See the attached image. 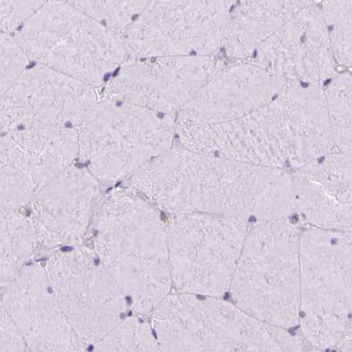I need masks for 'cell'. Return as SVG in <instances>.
Returning a JSON list of instances; mask_svg holds the SVG:
<instances>
[{"label":"cell","instance_id":"1","mask_svg":"<svg viewBox=\"0 0 352 352\" xmlns=\"http://www.w3.org/2000/svg\"><path fill=\"white\" fill-rule=\"evenodd\" d=\"M190 151L261 166L294 170L336 151L325 89L288 82L267 104L229 122L176 126Z\"/></svg>","mask_w":352,"mask_h":352},{"label":"cell","instance_id":"2","mask_svg":"<svg viewBox=\"0 0 352 352\" xmlns=\"http://www.w3.org/2000/svg\"><path fill=\"white\" fill-rule=\"evenodd\" d=\"M162 164L206 213L241 218L251 226L291 219L297 213L291 170L188 148L173 153Z\"/></svg>","mask_w":352,"mask_h":352},{"label":"cell","instance_id":"3","mask_svg":"<svg viewBox=\"0 0 352 352\" xmlns=\"http://www.w3.org/2000/svg\"><path fill=\"white\" fill-rule=\"evenodd\" d=\"M230 294L252 317L289 330L300 325V230L289 219L252 224Z\"/></svg>","mask_w":352,"mask_h":352},{"label":"cell","instance_id":"4","mask_svg":"<svg viewBox=\"0 0 352 352\" xmlns=\"http://www.w3.org/2000/svg\"><path fill=\"white\" fill-rule=\"evenodd\" d=\"M31 60L100 89L129 58L121 33L51 0L15 33Z\"/></svg>","mask_w":352,"mask_h":352},{"label":"cell","instance_id":"5","mask_svg":"<svg viewBox=\"0 0 352 352\" xmlns=\"http://www.w3.org/2000/svg\"><path fill=\"white\" fill-rule=\"evenodd\" d=\"M352 317V232L307 227L300 232L302 339L336 349Z\"/></svg>","mask_w":352,"mask_h":352},{"label":"cell","instance_id":"6","mask_svg":"<svg viewBox=\"0 0 352 352\" xmlns=\"http://www.w3.org/2000/svg\"><path fill=\"white\" fill-rule=\"evenodd\" d=\"M236 0H152L121 33L129 57L213 56Z\"/></svg>","mask_w":352,"mask_h":352},{"label":"cell","instance_id":"7","mask_svg":"<svg viewBox=\"0 0 352 352\" xmlns=\"http://www.w3.org/2000/svg\"><path fill=\"white\" fill-rule=\"evenodd\" d=\"M223 63L214 55L129 57L99 89L100 98L176 117Z\"/></svg>","mask_w":352,"mask_h":352},{"label":"cell","instance_id":"8","mask_svg":"<svg viewBox=\"0 0 352 352\" xmlns=\"http://www.w3.org/2000/svg\"><path fill=\"white\" fill-rule=\"evenodd\" d=\"M175 118L111 99L100 98L77 127L86 166L129 164L166 151L176 141Z\"/></svg>","mask_w":352,"mask_h":352},{"label":"cell","instance_id":"9","mask_svg":"<svg viewBox=\"0 0 352 352\" xmlns=\"http://www.w3.org/2000/svg\"><path fill=\"white\" fill-rule=\"evenodd\" d=\"M99 99V89L36 64L1 95L0 129H77Z\"/></svg>","mask_w":352,"mask_h":352},{"label":"cell","instance_id":"10","mask_svg":"<svg viewBox=\"0 0 352 352\" xmlns=\"http://www.w3.org/2000/svg\"><path fill=\"white\" fill-rule=\"evenodd\" d=\"M250 60L286 82L316 85L332 79L339 67L314 1L261 43Z\"/></svg>","mask_w":352,"mask_h":352},{"label":"cell","instance_id":"11","mask_svg":"<svg viewBox=\"0 0 352 352\" xmlns=\"http://www.w3.org/2000/svg\"><path fill=\"white\" fill-rule=\"evenodd\" d=\"M251 60L223 63L175 118L176 126H207L245 116L275 98L286 86Z\"/></svg>","mask_w":352,"mask_h":352},{"label":"cell","instance_id":"12","mask_svg":"<svg viewBox=\"0 0 352 352\" xmlns=\"http://www.w3.org/2000/svg\"><path fill=\"white\" fill-rule=\"evenodd\" d=\"M291 171L296 210L305 222L352 232V157L334 151Z\"/></svg>","mask_w":352,"mask_h":352},{"label":"cell","instance_id":"13","mask_svg":"<svg viewBox=\"0 0 352 352\" xmlns=\"http://www.w3.org/2000/svg\"><path fill=\"white\" fill-rule=\"evenodd\" d=\"M251 224L241 218L208 214L191 229L189 261L199 295L220 297L230 292Z\"/></svg>","mask_w":352,"mask_h":352},{"label":"cell","instance_id":"14","mask_svg":"<svg viewBox=\"0 0 352 352\" xmlns=\"http://www.w3.org/2000/svg\"><path fill=\"white\" fill-rule=\"evenodd\" d=\"M314 0H236L223 49L230 61L250 60L258 46Z\"/></svg>","mask_w":352,"mask_h":352},{"label":"cell","instance_id":"15","mask_svg":"<svg viewBox=\"0 0 352 352\" xmlns=\"http://www.w3.org/2000/svg\"><path fill=\"white\" fill-rule=\"evenodd\" d=\"M324 89L336 151L352 157V74H336Z\"/></svg>","mask_w":352,"mask_h":352},{"label":"cell","instance_id":"16","mask_svg":"<svg viewBox=\"0 0 352 352\" xmlns=\"http://www.w3.org/2000/svg\"><path fill=\"white\" fill-rule=\"evenodd\" d=\"M324 23L339 67H352V0H322Z\"/></svg>","mask_w":352,"mask_h":352},{"label":"cell","instance_id":"17","mask_svg":"<svg viewBox=\"0 0 352 352\" xmlns=\"http://www.w3.org/2000/svg\"><path fill=\"white\" fill-rule=\"evenodd\" d=\"M110 29L122 33L152 0H64Z\"/></svg>","mask_w":352,"mask_h":352},{"label":"cell","instance_id":"18","mask_svg":"<svg viewBox=\"0 0 352 352\" xmlns=\"http://www.w3.org/2000/svg\"><path fill=\"white\" fill-rule=\"evenodd\" d=\"M29 55L12 33L0 36V89L1 95L29 68Z\"/></svg>","mask_w":352,"mask_h":352},{"label":"cell","instance_id":"19","mask_svg":"<svg viewBox=\"0 0 352 352\" xmlns=\"http://www.w3.org/2000/svg\"><path fill=\"white\" fill-rule=\"evenodd\" d=\"M51 0H0L3 32L14 33Z\"/></svg>","mask_w":352,"mask_h":352},{"label":"cell","instance_id":"20","mask_svg":"<svg viewBox=\"0 0 352 352\" xmlns=\"http://www.w3.org/2000/svg\"><path fill=\"white\" fill-rule=\"evenodd\" d=\"M336 350L340 351H352V317L347 327L344 336L336 346Z\"/></svg>","mask_w":352,"mask_h":352},{"label":"cell","instance_id":"21","mask_svg":"<svg viewBox=\"0 0 352 352\" xmlns=\"http://www.w3.org/2000/svg\"><path fill=\"white\" fill-rule=\"evenodd\" d=\"M61 250L62 252H70L72 250H73V248H69V247H65L63 248H61Z\"/></svg>","mask_w":352,"mask_h":352},{"label":"cell","instance_id":"22","mask_svg":"<svg viewBox=\"0 0 352 352\" xmlns=\"http://www.w3.org/2000/svg\"><path fill=\"white\" fill-rule=\"evenodd\" d=\"M126 300L127 301V303H129V305L132 304V298H131V297H129H129L126 298Z\"/></svg>","mask_w":352,"mask_h":352},{"label":"cell","instance_id":"23","mask_svg":"<svg viewBox=\"0 0 352 352\" xmlns=\"http://www.w3.org/2000/svg\"><path fill=\"white\" fill-rule=\"evenodd\" d=\"M99 263V260H96V265H98Z\"/></svg>","mask_w":352,"mask_h":352},{"label":"cell","instance_id":"24","mask_svg":"<svg viewBox=\"0 0 352 352\" xmlns=\"http://www.w3.org/2000/svg\"><path fill=\"white\" fill-rule=\"evenodd\" d=\"M92 350H93V347L92 346L89 348V351H92Z\"/></svg>","mask_w":352,"mask_h":352},{"label":"cell","instance_id":"25","mask_svg":"<svg viewBox=\"0 0 352 352\" xmlns=\"http://www.w3.org/2000/svg\"><path fill=\"white\" fill-rule=\"evenodd\" d=\"M351 71H352V67H351Z\"/></svg>","mask_w":352,"mask_h":352}]
</instances>
